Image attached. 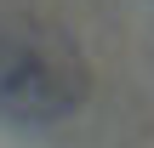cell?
Masks as SVG:
<instances>
[{
  "label": "cell",
  "instance_id": "cell-1",
  "mask_svg": "<svg viewBox=\"0 0 154 148\" xmlns=\"http://www.w3.org/2000/svg\"><path fill=\"white\" fill-rule=\"evenodd\" d=\"M86 97L80 51L40 17L0 11V114L11 120H63Z\"/></svg>",
  "mask_w": 154,
  "mask_h": 148
}]
</instances>
